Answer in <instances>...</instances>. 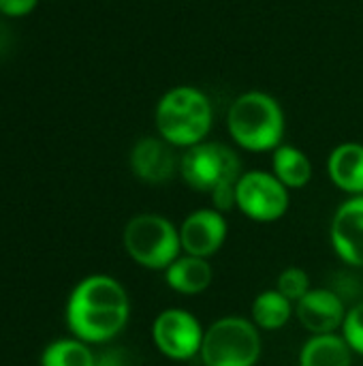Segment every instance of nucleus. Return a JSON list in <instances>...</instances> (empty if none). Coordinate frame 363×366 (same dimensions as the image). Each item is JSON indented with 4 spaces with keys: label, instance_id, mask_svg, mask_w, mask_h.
I'll return each mask as SVG.
<instances>
[{
    "label": "nucleus",
    "instance_id": "obj_13",
    "mask_svg": "<svg viewBox=\"0 0 363 366\" xmlns=\"http://www.w3.org/2000/svg\"><path fill=\"white\" fill-rule=\"evenodd\" d=\"M327 176L332 184L349 197L363 195V144H338L327 157Z\"/></svg>",
    "mask_w": 363,
    "mask_h": 366
},
{
    "label": "nucleus",
    "instance_id": "obj_18",
    "mask_svg": "<svg viewBox=\"0 0 363 366\" xmlns=\"http://www.w3.org/2000/svg\"><path fill=\"white\" fill-rule=\"evenodd\" d=\"M92 345L71 337L49 343L41 354V366H94Z\"/></svg>",
    "mask_w": 363,
    "mask_h": 366
},
{
    "label": "nucleus",
    "instance_id": "obj_22",
    "mask_svg": "<svg viewBox=\"0 0 363 366\" xmlns=\"http://www.w3.org/2000/svg\"><path fill=\"white\" fill-rule=\"evenodd\" d=\"M39 6V0H0V15L9 19H21Z\"/></svg>",
    "mask_w": 363,
    "mask_h": 366
},
{
    "label": "nucleus",
    "instance_id": "obj_1",
    "mask_svg": "<svg viewBox=\"0 0 363 366\" xmlns=\"http://www.w3.org/2000/svg\"><path fill=\"white\" fill-rule=\"evenodd\" d=\"M64 320L68 332L88 345H107L131 320L126 287L111 274H88L68 294Z\"/></svg>",
    "mask_w": 363,
    "mask_h": 366
},
{
    "label": "nucleus",
    "instance_id": "obj_11",
    "mask_svg": "<svg viewBox=\"0 0 363 366\" xmlns=\"http://www.w3.org/2000/svg\"><path fill=\"white\" fill-rule=\"evenodd\" d=\"M175 150L178 148H173L158 135L137 139L128 154L133 176L143 184H167L175 174H180V157L175 154Z\"/></svg>",
    "mask_w": 363,
    "mask_h": 366
},
{
    "label": "nucleus",
    "instance_id": "obj_23",
    "mask_svg": "<svg viewBox=\"0 0 363 366\" xmlns=\"http://www.w3.org/2000/svg\"><path fill=\"white\" fill-rule=\"evenodd\" d=\"M94 366H128L126 365V358L122 352H105V354H98L96 360H94Z\"/></svg>",
    "mask_w": 363,
    "mask_h": 366
},
{
    "label": "nucleus",
    "instance_id": "obj_21",
    "mask_svg": "<svg viewBox=\"0 0 363 366\" xmlns=\"http://www.w3.org/2000/svg\"><path fill=\"white\" fill-rule=\"evenodd\" d=\"M235 184H223V187H218L216 191L210 193V199H212V208L214 210H218L223 214H229V212L237 210V204H235Z\"/></svg>",
    "mask_w": 363,
    "mask_h": 366
},
{
    "label": "nucleus",
    "instance_id": "obj_19",
    "mask_svg": "<svg viewBox=\"0 0 363 366\" xmlns=\"http://www.w3.org/2000/svg\"><path fill=\"white\" fill-rule=\"evenodd\" d=\"M276 290L289 298L293 305H297L310 290H312V281H310V274L300 268V266H289L285 268L278 279H276Z\"/></svg>",
    "mask_w": 363,
    "mask_h": 366
},
{
    "label": "nucleus",
    "instance_id": "obj_17",
    "mask_svg": "<svg viewBox=\"0 0 363 366\" xmlns=\"http://www.w3.org/2000/svg\"><path fill=\"white\" fill-rule=\"evenodd\" d=\"M295 317V305L285 298L276 287L263 290L250 305V320L261 332H278Z\"/></svg>",
    "mask_w": 363,
    "mask_h": 366
},
{
    "label": "nucleus",
    "instance_id": "obj_16",
    "mask_svg": "<svg viewBox=\"0 0 363 366\" xmlns=\"http://www.w3.org/2000/svg\"><path fill=\"white\" fill-rule=\"evenodd\" d=\"M289 191H300L310 184L312 180V161L310 157L293 146V144H280L272 152V169H270Z\"/></svg>",
    "mask_w": 363,
    "mask_h": 366
},
{
    "label": "nucleus",
    "instance_id": "obj_8",
    "mask_svg": "<svg viewBox=\"0 0 363 366\" xmlns=\"http://www.w3.org/2000/svg\"><path fill=\"white\" fill-rule=\"evenodd\" d=\"M205 328L199 317L182 307L160 311L152 322V343L160 356L171 362H190L199 358Z\"/></svg>",
    "mask_w": 363,
    "mask_h": 366
},
{
    "label": "nucleus",
    "instance_id": "obj_9",
    "mask_svg": "<svg viewBox=\"0 0 363 366\" xmlns=\"http://www.w3.org/2000/svg\"><path fill=\"white\" fill-rule=\"evenodd\" d=\"M229 238L227 214L210 208H197L184 217L180 223V242L182 253L212 259Z\"/></svg>",
    "mask_w": 363,
    "mask_h": 366
},
{
    "label": "nucleus",
    "instance_id": "obj_20",
    "mask_svg": "<svg viewBox=\"0 0 363 366\" xmlns=\"http://www.w3.org/2000/svg\"><path fill=\"white\" fill-rule=\"evenodd\" d=\"M340 335L344 337V341L349 343L353 354L363 358V300L349 307V313L344 317Z\"/></svg>",
    "mask_w": 363,
    "mask_h": 366
},
{
    "label": "nucleus",
    "instance_id": "obj_7",
    "mask_svg": "<svg viewBox=\"0 0 363 366\" xmlns=\"http://www.w3.org/2000/svg\"><path fill=\"white\" fill-rule=\"evenodd\" d=\"M235 204L246 219L267 225L287 217L291 191L272 172L248 169L235 184Z\"/></svg>",
    "mask_w": 363,
    "mask_h": 366
},
{
    "label": "nucleus",
    "instance_id": "obj_10",
    "mask_svg": "<svg viewBox=\"0 0 363 366\" xmlns=\"http://www.w3.org/2000/svg\"><path fill=\"white\" fill-rule=\"evenodd\" d=\"M329 244L336 257L353 268H363V195L347 197L329 221Z\"/></svg>",
    "mask_w": 363,
    "mask_h": 366
},
{
    "label": "nucleus",
    "instance_id": "obj_3",
    "mask_svg": "<svg viewBox=\"0 0 363 366\" xmlns=\"http://www.w3.org/2000/svg\"><path fill=\"white\" fill-rule=\"evenodd\" d=\"M227 131L246 152H274L287 131L280 101L263 90H248L233 99L227 112Z\"/></svg>",
    "mask_w": 363,
    "mask_h": 366
},
{
    "label": "nucleus",
    "instance_id": "obj_24",
    "mask_svg": "<svg viewBox=\"0 0 363 366\" xmlns=\"http://www.w3.org/2000/svg\"><path fill=\"white\" fill-rule=\"evenodd\" d=\"M201 366H203V365H201Z\"/></svg>",
    "mask_w": 363,
    "mask_h": 366
},
{
    "label": "nucleus",
    "instance_id": "obj_15",
    "mask_svg": "<svg viewBox=\"0 0 363 366\" xmlns=\"http://www.w3.org/2000/svg\"><path fill=\"white\" fill-rule=\"evenodd\" d=\"M355 354L340 332L310 335L297 356V366H353Z\"/></svg>",
    "mask_w": 363,
    "mask_h": 366
},
{
    "label": "nucleus",
    "instance_id": "obj_6",
    "mask_svg": "<svg viewBox=\"0 0 363 366\" xmlns=\"http://www.w3.org/2000/svg\"><path fill=\"white\" fill-rule=\"evenodd\" d=\"M240 154L220 142H201L180 154V178L197 193L210 195L223 184H235L242 176Z\"/></svg>",
    "mask_w": 363,
    "mask_h": 366
},
{
    "label": "nucleus",
    "instance_id": "obj_5",
    "mask_svg": "<svg viewBox=\"0 0 363 366\" xmlns=\"http://www.w3.org/2000/svg\"><path fill=\"white\" fill-rule=\"evenodd\" d=\"M261 356V330L250 317L225 315L205 328L199 354L203 366H257Z\"/></svg>",
    "mask_w": 363,
    "mask_h": 366
},
{
    "label": "nucleus",
    "instance_id": "obj_12",
    "mask_svg": "<svg viewBox=\"0 0 363 366\" xmlns=\"http://www.w3.org/2000/svg\"><path fill=\"white\" fill-rule=\"evenodd\" d=\"M349 305L332 287H312L297 305L295 317L310 335L340 332Z\"/></svg>",
    "mask_w": 363,
    "mask_h": 366
},
{
    "label": "nucleus",
    "instance_id": "obj_2",
    "mask_svg": "<svg viewBox=\"0 0 363 366\" xmlns=\"http://www.w3.org/2000/svg\"><path fill=\"white\" fill-rule=\"evenodd\" d=\"M214 124L210 97L195 86L169 88L154 107V127L158 137L178 150L193 148L208 139Z\"/></svg>",
    "mask_w": 363,
    "mask_h": 366
},
{
    "label": "nucleus",
    "instance_id": "obj_14",
    "mask_svg": "<svg viewBox=\"0 0 363 366\" xmlns=\"http://www.w3.org/2000/svg\"><path fill=\"white\" fill-rule=\"evenodd\" d=\"M165 285L180 296H199L210 290L214 270L210 259L182 253L165 272Z\"/></svg>",
    "mask_w": 363,
    "mask_h": 366
},
{
    "label": "nucleus",
    "instance_id": "obj_4",
    "mask_svg": "<svg viewBox=\"0 0 363 366\" xmlns=\"http://www.w3.org/2000/svg\"><path fill=\"white\" fill-rule=\"evenodd\" d=\"M126 255L141 268L165 272L180 255V225L158 212L135 214L122 229Z\"/></svg>",
    "mask_w": 363,
    "mask_h": 366
}]
</instances>
